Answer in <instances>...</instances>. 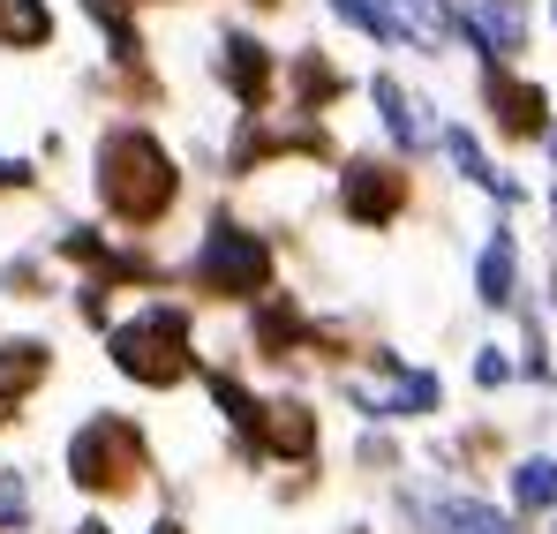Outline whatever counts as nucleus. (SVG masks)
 <instances>
[{
	"label": "nucleus",
	"instance_id": "obj_1",
	"mask_svg": "<svg viewBox=\"0 0 557 534\" xmlns=\"http://www.w3.org/2000/svg\"><path fill=\"white\" fill-rule=\"evenodd\" d=\"M91 196L106 211V226H121L128 241H159V226L182 219L188 174L151 121L121 113V121H106L91 136Z\"/></svg>",
	"mask_w": 557,
	"mask_h": 534
},
{
	"label": "nucleus",
	"instance_id": "obj_2",
	"mask_svg": "<svg viewBox=\"0 0 557 534\" xmlns=\"http://www.w3.org/2000/svg\"><path fill=\"white\" fill-rule=\"evenodd\" d=\"M278 286H286L278 278V241L257 219H242L234 203H211L196 241H188V257H182V294L196 309H242L249 316Z\"/></svg>",
	"mask_w": 557,
	"mask_h": 534
},
{
	"label": "nucleus",
	"instance_id": "obj_3",
	"mask_svg": "<svg viewBox=\"0 0 557 534\" xmlns=\"http://www.w3.org/2000/svg\"><path fill=\"white\" fill-rule=\"evenodd\" d=\"M203 332H196V301L188 294H151L136 309H121V324L106 332V369L121 384H136L144 399H174L203 376Z\"/></svg>",
	"mask_w": 557,
	"mask_h": 534
},
{
	"label": "nucleus",
	"instance_id": "obj_4",
	"mask_svg": "<svg viewBox=\"0 0 557 534\" xmlns=\"http://www.w3.org/2000/svg\"><path fill=\"white\" fill-rule=\"evenodd\" d=\"M61 482H69L76 497H91L98 512L136 505V497L159 482V445H151L144 414H128V407H91V414L61 437Z\"/></svg>",
	"mask_w": 557,
	"mask_h": 534
},
{
	"label": "nucleus",
	"instance_id": "obj_5",
	"mask_svg": "<svg viewBox=\"0 0 557 534\" xmlns=\"http://www.w3.org/2000/svg\"><path fill=\"white\" fill-rule=\"evenodd\" d=\"M332 399L376 430H445L453 422V376L437 361H414L392 339H376L362 369L332 376Z\"/></svg>",
	"mask_w": 557,
	"mask_h": 534
},
{
	"label": "nucleus",
	"instance_id": "obj_6",
	"mask_svg": "<svg viewBox=\"0 0 557 534\" xmlns=\"http://www.w3.org/2000/svg\"><path fill=\"white\" fill-rule=\"evenodd\" d=\"M332 211L355 234H399L422 211V181H414L407 159H392L384 144H362V151H347L332 166Z\"/></svg>",
	"mask_w": 557,
	"mask_h": 534
},
{
	"label": "nucleus",
	"instance_id": "obj_7",
	"mask_svg": "<svg viewBox=\"0 0 557 534\" xmlns=\"http://www.w3.org/2000/svg\"><path fill=\"white\" fill-rule=\"evenodd\" d=\"M234 467H249V474H317L324 467V407L301 392V384H278L264 392V414H257V437L249 445H226Z\"/></svg>",
	"mask_w": 557,
	"mask_h": 534
},
{
	"label": "nucleus",
	"instance_id": "obj_8",
	"mask_svg": "<svg viewBox=\"0 0 557 534\" xmlns=\"http://www.w3.org/2000/svg\"><path fill=\"white\" fill-rule=\"evenodd\" d=\"M317 324H324V309L309 294L278 286V294H264L242 316V361L249 369H278V376H301V369H317Z\"/></svg>",
	"mask_w": 557,
	"mask_h": 534
},
{
	"label": "nucleus",
	"instance_id": "obj_9",
	"mask_svg": "<svg viewBox=\"0 0 557 534\" xmlns=\"http://www.w3.org/2000/svg\"><path fill=\"white\" fill-rule=\"evenodd\" d=\"M211 84H219V98L234 113H278V98H286V53L264 30H249V23H219V38H211Z\"/></svg>",
	"mask_w": 557,
	"mask_h": 534
},
{
	"label": "nucleus",
	"instance_id": "obj_10",
	"mask_svg": "<svg viewBox=\"0 0 557 534\" xmlns=\"http://www.w3.org/2000/svg\"><path fill=\"white\" fill-rule=\"evenodd\" d=\"M474 98H482V121L505 151H543V136L557 128L550 84L528 69H474Z\"/></svg>",
	"mask_w": 557,
	"mask_h": 534
},
{
	"label": "nucleus",
	"instance_id": "obj_11",
	"mask_svg": "<svg viewBox=\"0 0 557 534\" xmlns=\"http://www.w3.org/2000/svg\"><path fill=\"white\" fill-rule=\"evenodd\" d=\"M362 98H370V113H376V144H384L392 159H407V166L437 159L445 113H437V98H430V90H414L399 69H370Z\"/></svg>",
	"mask_w": 557,
	"mask_h": 534
},
{
	"label": "nucleus",
	"instance_id": "obj_12",
	"mask_svg": "<svg viewBox=\"0 0 557 534\" xmlns=\"http://www.w3.org/2000/svg\"><path fill=\"white\" fill-rule=\"evenodd\" d=\"M467 294L482 316L512 324L528 301H535V278H528V241H520V219H490L482 241H474V264H467Z\"/></svg>",
	"mask_w": 557,
	"mask_h": 534
},
{
	"label": "nucleus",
	"instance_id": "obj_13",
	"mask_svg": "<svg viewBox=\"0 0 557 534\" xmlns=\"http://www.w3.org/2000/svg\"><path fill=\"white\" fill-rule=\"evenodd\" d=\"M437 159L453 166V181H460L467 196H482V203H490V219H520V211L535 203V188L512 174V166H505V159H497V151H490V144L467 128V121H445Z\"/></svg>",
	"mask_w": 557,
	"mask_h": 534
},
{
	"label": "nucleus",
	"instance_id": "obj_14",
	"mask_svg": "<svg viewBox=\"0 0 557 534\" xmlns=\"http://www.w3.org/2000/svg\"><path fill=\"white\" fill-rule=\"evenodd\" d=\"M535 46V0H460V53L474 69H528Z\"/></svg>",
	"mask_w": 557,
	"mask_h": 534
},
{
	"label": "nucleus",
	"instance_id": "obj_15",
	"mask_svg": "<svg viewBox=\"0 0 557 534\" xmlns=\"http://www.w3.org/2000/svg\"><path fill=\"white\" fill-rule=\"evenodd\" d=\"M497 497H505V512H512L520 527H550L557 520V445L512 451L505 474H497Z\"/></svg>",
	"mask_w": 557,
	"mask_h": 534
},
{
	"label": "nucleus",
	"instance_id": "obj_16",
	"mask_svg": "<svg viewBox=\"0 0 557 534\" xmlns=\"http://www.w3.org/2000/svg\"><path fill=\"white\" fill-rule=\"evenodd\" d=\"M347 98H355V76L339 69V53H324V46H294V53H286V113L324 121V113H339Z\"/></svg>",
	"mask_w": 557,
	"mask_h": 534
},
{
	"label": "nucleus",
	"instance_id": "obj_17",
	"mask_svg": "<svg viewBox=\"0 0 557 534\" xmlns=\"http://www.w3.org/2000/svg\"><path fill=\"white\" fill-rule=\"evenodd\" d=\"M430 534H535L520 527L512 512H505V497H490V489H437V505H430Z\"/></svg>",
	"mask_w": 557,
	"mask_h": 534
},
{
	"label": "nucleus",
	"instance_id": "obj_18",
	"mask_svg": "<svg viewBox=\"0 0 557 534\" xmlns=\"http://www.w3.org/2000/svg\"><path fill=\"white\" fill-rule=\"evenodd\" d=\"M76 8L91 15V30L106 38V61L121 76H151V38L136 23V0H76Z\"/></svg>",
	"mask_w": 557,
	"mask_h": 534
},
{
	"label": "nucleus",
	"instance_id": "obj_19",
	"mask_svg": "<svg viewBox=\"0 0 557 534\" xmlns=\"http://www.w3.org/2000/svg\"><path fill=\"white\" fill-rule=\"evenodd\" d=\"M53 339H38V332H8L0 339V407H23L30 392H46L53 384Z\"/></svg>",
	"mask_w": 557,
	"mask_h": 534
},
{
	"label": "nucleus",
	"instance_id": "obj_20",
	"mask_svg": "<svg viewBox=\"0 0 557 534\" xmlns=\"http://www.w3.org/2000/svg\"><path fill=\"white\" fill-rule=\"evenodd\" d=\"M324 8H332V23H347L362 46L407 53V15H399V0H324Z\"/></svg>",
	"mask_w": 557,
	"mask_h": 534
},
{
	"label": "nucleus",
	"instance_id": "obj_21",
	"mask_svg": "<svg viewBox=\"0 0 557 534\" xmlns=\"http://www.w3.org/2000/svg\"><path fill=\"white\" fill-rule=\"evenodd\" d=\"M347 467L362 474V482H399L407 467H414V451H407V430H376V422H362L355 430V445H347Z\"/></svg>",
	"mask_w": 557,
	"mask_h": 534
},
{
	"label": "nucleus",
	"instance_id": "obj_22",
	"mask_svg": "<svg viewBox=\"0 0 557 534\" xmlns=\"http://www.w3.org/2000/svg\"><path fill=\"white\" fill-rule=\"evenodd\" d=\"M61 30L53 0H0V53H46Z\"/></svg>",
	"mask_w": 557,
	"mask_h": 534
},
{
	"label": "nucleus",
	"instance_id": "obj_23",
	"mask_svg": "<svg viewBox=\"0 0 557 534\" xmlns=\"http://www.w3.org/2000/svg\"><path fill=\"white\" fill-rule=\"evenodd\" d=\"M467 384H474L482 399L512 392V384H520V347H512V339H474V347H467Z\"/></svg>",
	"mask_w": 557,
	"mask_h": 534
},
{
	"label": "nucleus",
	"instance_id": "obj_24",
	"mask_svg": "<svg viewBox=\"0 0 557 534\" xmlns=\"http://www.w3.org/2000/svg\"><path fill=\"white\" fill-rule=\"evenodd\" d=\"M30 527H38V482H30V467H0V534Z\"/></svg>",
	"mask_w": 557,
	"mask_h": 534
},
{
	"label": "nucleus",
	"instance_id": "obj_25",
	"mask_svg": "<svg viewBox=\"0 0 557 534\" xmlns=\"http://www.w3.org/2000/svg\"><path fill=\"white\" fill-rule=\"evenodd\" d=\"M0 294H8V301H46V294H53L46 257H8V264H0Z\"/></svg>",
	"mask_w": 557,
	"mask_h": 534
},
{
	"label": "nucleus",
	"instance_id": "obj_26",
	"mask_svg": "<svg viewBox=\"0 0 557 534\" xmlns=\"http://www.w3.org/2000/svg\"><path fill=\"white\" fill-rule=\"evenodd\" d=\"M38 188V166L30 159H0V196H30Z\"/></svg>",
	"mask_w": 557,
	"mask_h": 534
},
{
	"label": "nucleus",
	"instance_id": "obj_27",
	"mask_svg": "<svg viewBox=\"0 0 557 534\" xmlns=\"http://www.w3.org/2000/svg\"><path fill=\"white\" fill-rule=\"evenodd\" d=\"M61 534H121V527H113V512H98V505H91V512H76Z\"/></svg>",
	"mask_w": 557,
	"mask_h": 534
},
{
	"label": "nucleus",
	"instance_id": "obj_28",
	"mask_svg": "<svg viewBox=\"0 0 557 534\" xmlns=\"http://www.w3.org/2000/svg\"><path fill=\"white\" fill-rule=\"evenodd\" d=\"M144 534H196V527H188L182 512H151V520H144Z\"/></svg>",
	"mask_w": 557,
	"mask_h": 534
},
{
	"label": "nucleus",
	"instance_id": "obj_29",
	"mask_svg": "<svg viewBox=\"0 0 557 534\" xmlns=\"http://www.w3.org/2000/svg\"><path fill=\"white\" fill-rule=\"evenodd\" d=\"M543 219H550V249H557V181L543 188Z\"/></svg>",
	"mask_w": 557,
	"mask_h": 534
},
{
	"label": "nucleus",
	"instance_id": "obj_30",
	"mask_svg": "<svg viewBox=\"0 0 557 534\" xmlns=\"http://www.w3.org/2000/svg\"><path fill=\"white\" fill-rule=\"evenodd\" d=\"M543 166H550V181H557V128L543 136Z\"/></svg>",
	"mask_w": 557,
	"mask_h": 534
},
{
	"label": "nucleus",
	"instance_id": "obj_31",
	"mask_svg": "<svg viewBox=\"0 0 557 534\" xmlns=\"http://www.w3.org/2000/svg\"><path fill=\"white\" fill-rule=\"evenodd\" d=\"M332 534H376V520H339Z\"/></svg>",
	"mask_w": 557,
	"mask_h": 534
},
{
	"label": "nucleus",
	"instance_id": "obj_32",
	"mask_svg": "<svg viewBox=\"0 0 557 534\" xmlns=\"http://www.w3.org/2000/svg\"><path fill=\"white\" fill-rule=\"evenodd\" d=\"M242 8H257V15H278V8H286V0H242Z\"/></svg>",
	"mask_w": 557,
	"mask_h": 534
},
{
	"label": "nucleus",
	"instance_id": "obj_33",
	"mask_svg": "<svg viewBox=\"0 0 557 534\" xmlns=\"http://www.w3.org/2000/svg\"><path fill=\"white\" fill-rule=\"evenodd\" d=\"M543 23H550V30H557V0H543Z\"/></svg>",
	"mask_w": 557,
	"mask_h": 534
},
{
	"label": "nucleus",
	"instance_id": "obj_34",
	"mask_svg": "<svg viewBox=\"0 0 557 534\" xmlns=\"http://www.w3.org/2000/svg\"><path fill=\"white\" fill-rule=\"evenodd\" d=\"M8 422H15V407H0V430H8Z\"/></svg>",
	"mask_w": 557,
	"mask_h": 534
},
{
	"label": "nucleus",
	"instance_id": "obj_35",
	"mask_svg": "<svg viewBox=\"0 0 557 534\" xmlns=\"http://www.w3.org/2000/svg\"><path fill=\"white\" fill-rule=\"evenodd\" d=\"M535 534H557V520H550V527H535Z\"/></svg>",
	"mask_w": 557,
	"mask_h": 534
}]
</instances>
